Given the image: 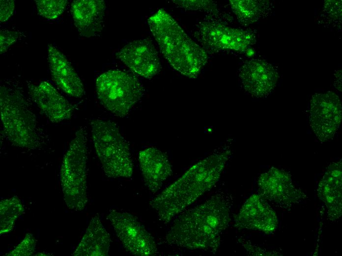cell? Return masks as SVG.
Here are the masks:
<instances>
[{
    "label": "cell",
    "instance_id": "6da1fadb",
    "mask_svg": "<svg viewBox=\"0 0 342 256\" xmlns=\"http://www.w3.org/2000/svg\"><path fill=\"white\" fill-rule=\"evenodd\" d=\"M232 201L219 191L203 203L184 210L175 217L165 240L170 245L215 252L231 221Z\"/></svg>",
    "mask_w": 342,
    "mask_h": 256
},
{
    "label": "cell",
    "instance_id": "7a4b0ae2",
    "mask_svg": "<svg viewBox=\"0 0 342 256\" xmlns=\"http://www.w3.org/2000/svg\"><path fill=\"white\" fill-rule=\"evenodd\" d=\"M229 145L216 149L192 166L149 202L160 221L167 224L218 183L230 159Z\"/></svg>",
    "mask_w": 342,
    "mask_h": 256
},
{
    "label": "cell",
    "instance_id": "3957f363",
    "mask_svg": "<svg viewBox=\"0 0 342 256\" xmlns=\"http://www.w3.org/2000/svg\"><path fill=\"white\" fill-rule=\"evenodd\" d=\"M148 24L162 54L170 65L189 78H197L207 61L205 50L163 9L150 16Z\"/></svg>",
    "mask_w": 342,
    "mask_h": 256
},
{
    "label": "cell",
    "instance_id": "277c9868",
    "mask_svg": "<svg viewBox=\"0 0 342 256\" xmlns=\"http://www.w3.org/2000/svg\"><path fill=\"white\" fill-rule=\"evenodd\" d=\"M0 88V117L5 137L20 148H41L47 140V135L21 89L7 82Z\"/></svg>",
    "mask_w": 342,
    "mask_h": 256
},
{
    "label": "cell",
    "instance_id": "5b68a950",
    "mask_svg": "<svg viewBox=\"0 0 342 256\" xmlns=\"http://www.w3.org/2000/svg\"><path fill=\"white\" fill-rule=\"evenodd\" d=\"M90 127L95 149L105 174L113 178L131 177L134 162L129 144L117 124L95 119L91 120Z\"/></svg>",
    "mask_w": 342,
    "mask_h": 256
},
{
    "label": "cell",
    "instance_id": "8992f818",
    "mask_svg": "<svg viewBox=\"0 0 342 256\" xmlns=\"http://www.w3.org/2000/svg\"><path fill=\"white\" fill-rule=\"evenodd\" d=\"M87 133L85 127L76 132L65 152L60 170V180L67 207L84 210L88 201L87 188Z\"/></svg>",
    "mask_w": 342,
    "mask_h": 256
},
{
    "label": "cell",
    "instance_id": "52a82bcc",
    "mask_svg": "<svg viewBox=\"0 0 342 256\" xmlns=\"http://www.w3.org/2000/svg\"><path fill=\"white\" fill-rule=\"evenodd\" d=\"M95 86L102 105L119 117L127 116L144 92L142 83L135 75L119 69L101 74L96 79Z\"/></svg>",
    "mask_w": 342,
    "mask_h": 256
},
{
    "label": "cell",
    "instance_id": "ba28073f",
    "mask_svg": "<svg viewBox=\"0 0 342 256\" xmlns=\"http://www.w3.org/2000/svg\"><path fill=\"white\" fill-rule=\"evenodd\" d=\"M107 218L118 240L129 253L136 256L158 254L154 238L135 216L126 211L112 209Z\"/></svg>",
    "mask_w": 342,
    "mask_h": 256
},
{
    "label": "cell",
    "instance_id": "9c48e42d",
    "mask_svg": "<svg viewBox=\"0 0 342 256\" xmlns=\"http://www.w3.org/2000/svg\"><path fill=\"white\" fill-rule=\"evenodd\" d=\"M195 34L204 47L215 51H244L256 42L255 36L251 32L230 27L215 21L200 23Z\"/></svg>",
    "mask_w": 342,
    "mask_h": 256
},
{
    "label": "cell",
    "instance_id": "30bf717a",
    "mask_svg": "<svg viewBox=\"0 0 342 256\" xmlns=\"http://www.w3.org/2000/svg\"><path fill=\"white\" fill-rule=\"evenodd\" d=\"M309 113L310 125L318 139L326 142L332 139L342 120L338 96L331 91L315 94L311 99Z\"/></svg>",
    "mask_w": 342,
    "mask_h": 256
},
{
    "label": "cell",
    "instance_id": "8fae6325",
    "mask_svg": "<svg viewBox=\"0 0 342 256\" xmlns=\"http://www.w3.org/2000/svg\"><path fill=\"white\" fill-rule=\"evenodd\" d=\"M257 186L262 197L282 208H290L305 196L293 185L288 173L273 167L260 175Z\"/></svg>",
    "mask_w": 342,
    "mask_h": 256
},
{
    "label": "cell",
    "instance_id": "7c38bea8",
    "mask_svg": "<svg viewBox=\"0 0 342 256\" xmlns=\"http://www.w3.org/2000/svg\"><path fill=\"white\" fill-rule=\"evenodd\" d=\"M116 56L132 71L144 78H152L161 69L157 51L148 38L128 43Z\"/></svg>",
    "mask_w": 342,
    "mask_h": 256
},
{
    "label": "cell",
    "instance_id": "4fadbf2b",
    "mask_svg": "<svg viewBox=\"0 0 342 256\" xmlns=\"http://www.w3.org/2000/svg\"><path fill=\"white\" fill-rule=\"evenodd\" d=\"M239 229L258 230L266 234L273 232L278 226L277 216L266 200L260 194L252 195L243 204L235 218Z\"/></svg>",
    "mask_w": 342,
    "mask_h": 256
},
{
    "label": "cell",
    "instance_id": "5bb4252c",
    "mask_svg": "<svg viewBox=\"0 0 342 256\" xmlns=\"http://www.w3.org/2000/svg\"><path fill=\"white\" fill-rule=\"evenodd\" d=\"M239 76L245 91L256 97L269 95L275 87L279 77L271 64L259 59L245 62L240 69Z\"/></svg>",
    "mask_w": 342,
    "mask_h": 256
},
{
    "label": "cell",
    "instance_id": "9a60e30c",
    "mask_svg": "<svg viewBox=\"0 0 342 256\" xmlns=\"http://www.w3.org/2000/svg\"><path fill=\"white\" fill-rule=\"evenodd\" d=\"M28 89L32 100L52 122L59 123L72 117V105L50 82L29 84Z\"/></svg>",
    "mask_w": 342,
    "mask_h": 256
},
{
    "label": "cell",
    "instance_id": "2e32d148",
    "mask_svg": "<svg viewBox=\"0 0 342 256\" xmlns=\"http://www.w3.org/2000/svg\"><path fill=\"white\" fill-rule=\"evenodd\" d=\"M139 162L144 184L155 193L172 174V165L166 153L154 147L139 152Z\"/></svg>",
    "mask_w": 342,
    "mask_h": 256
},
{
    "label": "cell",
    "instance_id": "e0dca14e",
    "mask_svg": "<svg viewBox=\"0 0 342 256\" xmlns=\"http://www.w3.org/2000/svg\"><path fill=\"white\" fill-rule=\"evenodd\" d=\"M106 4L103 0H76L71 5L74 24L80 34L91 37L99 34L104 25Z\"/></svg>",
    "mask_w": 342,
    "mask_h": 256
},
{
    "label": "cell",
    "instance_id": "ac0fdd59",
    "mask_svg": "<svg viewBox=\"0 0 342 256\" xmlns=\"http://www.w3.org/2000/svg\"><path fill=\"white\" fill-rule=\"evenodd\" d=\"M48 54L53 80L70 96L82 97L85 93L83 84L66 56L51 44L48 45Z\"/></svg>",
    "mask_w": 342,
    "mask_h": 256
},
{
    "label": "cell",
    "instance_id": "d6986e66",
    "mask_svg": "<svg viewBox=\"0 0 342 256\" xmlns=\"http://www.w3.org/2000/svg\"><path fill=\"white\" fill-rule=\"evenodd\" d=\"M318 196L324 203L331 220L342 214V160L333 162L327 167L317 189Z\"/></svg>",
    "mask_w": 342,
    "mask_h": 256
},
{
    "label": "cell",
    "instance_id": "ffe728a7",
    "mask_svg": "<svg viewBox=\"0 0 342 256\" xmlns=\"http://www.w3.org/2000/svg\"><path fill=\"white\" fill-rule=\"evenodd\" d=\"M110 242V234L104 227L99 215L97 214L91 218L84 236L72 255L108 256Z\"/></svg>",
    "mask_w": 342,
    "mask_h": 256
},
{
    "label": "cell",
    "instance_id": "44dd1931",
    "mask_svg": "<svg viewBox=\"0 0 342 256\" xmlns=\"http://www.w3.org/2000/svg\"><path fill=\"white\" fill-rule=\"evenodd\" d=\"M229 3L238 19L244 24L253 23L265 13L266 4L263 1L231 0Z\"/></svg>",
    "mask_w": 342,
    "mask_h": 256
},
{
    "label": "cell",
    "instance_id": "7402d4cb",
    "mask_svg": "<svg viewBox=\"0 0 342 256\" xmlns=\"http://www.w3.org/2000/svg\"><path fill=\"white\" fill-rule=\"evenodd\" d=\"M25 210L21 201L16 196L0 202V233H7L14 227L15 223Z\"/></svg>",
    "mask_w": 342,
    "mask_h": 256
},
{
    "label": "cell",
    "instance_id": "603a6c76",
    "mask_svg": "<svg viewBox=\"0 0 342 256\" xmlns=\"http://www.w3.org/2000/svg\"><path fill=\"white\" fill-rule=\"evenodd\" d=\"M68 1L66 0H36L35 3L38 13L43 17L54 20L64 12Z\"/></svg>",
    "mask_w": 342,
    "mask_h": 256
},
{
    "label": "cell",
    "instance_id": "cb8c5ba5",
    "mask_svg": "<svg viewBox=\"0 0 342 256\" xmlns=\"http://www.w3.org/2000/svg\"><path fill=\"white\" fill-rule=\"evenodd\" d=\"M36 240L33 235L27 233L23 240L11 251L5 256H28L33 254L35 251Z\"/></svg>",
    "mask_w": 342,
    "mask_h": 256
},
{
    "label": "cell",
    "instance_id": "d4e9b609",
    "mask_svg": "<svg viewBox=\"0 0 342 256\" xmlns=\"http://www.w3.org/2000/svg\"><path fill=\"white\" fill-rule=\"evenodd\" d=\"M178 6L187 10L205 11L214 7L210 0H172Z\"/></svg>",
    "mask_w": 342,
    "mask_h": 256
},
{
    "label": "cell",
    "instance_id": "484cf974",
    "mask_svg": "<svg viewBox=\"0 0 342 256\" xmlns=\"http://www.w3.org/2000/svg\"><path fill=\"white\" fill-rule=\"evenodd\" d=\"M21 33L17 31L1 30L0 31V53L5 52L8 48L17 41Z\"/></svg>",
    "mask_w": 342,
    "mask_h": 256
},
{
    "label": "cell",
    "instance_id": "4316f807",
    "mask_svg": "<svg viewBox=\"0 0 342 256\" xmlns=\"http://www.w3.org/2000/svg\"><path fill=\"white\" fill-rule=\"evenodd\" d=\"M15 0H1L0 1V21H7L13 14L15 8Z\"/></svg>",
    "mask_w": 342,
    "mask_h": 256
}]
</instances>
